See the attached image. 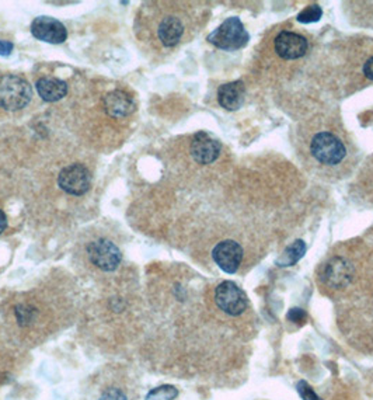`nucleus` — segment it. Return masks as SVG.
<instances>
[{"instance_id":"5","label":"nucleus","mask_w":373,"mask_h":400,"mask_svg":"<svg viewBox=\"0 0 373 400\" xmlns=\"http://www.w3.org/2000/svg\"><path fill=\"white\" fill-rule=\"evenodd\" d=\"M90 261L103 271H114L121 264L122 255L117 246L107 239L91 242L87 248Z\"/></svg>"},{"instance_id":"8","label":"nucleus","mask_w":373,"mask_h":400,"mask_svg":"<svg viewBox=\"0 0 373 400\" xmlns=\"http://www.w3.org/2000/svg\"><path fill=\"white\" fill-rule=\"evenodd\" d=\"M212 257L222 271L228 274H234L243 260L241 246L234 240H224L215 246L212 250Z\"/></svg>"},{"instance_id":"11","label":"nucleus","mask_w":373,"mask_h":400,"mask_svg":"<svg viewBox=\"0 0 373 400\" xmlns=\"http://www.w3.org/2000/svg\"><path fill=\"white\" fill-rule=\"evenodd\" d=\"M352 266L346 259L335 257L326 266L323 279L326 284L334 290L346 288L352 280Z\"/></svg>"},{"instance_id":"9","label":"nucleus","mask_w":373,"mask_h":400,"mask_svg":"<svg viewBox=\"0 0 373 400\" xmlns=\"http://www.w3.org/2000/svg\"><path fill=\"white\" fill-rule=\"evenodd\" d=\"M221 142L210 137L208 132H198L191 142V156L200 165H210L221 155Z\"/></svg>"},{"instance_id":"23","label":"nucleus","mask_w":373,"mask_h":400,"mask_svg":"<svg viewBox=\"0 0 373 400\" xmlns=\"http://www.w3.org/2000/svg\"><path fill=\"white\" fill-rule=\"evenodd\" d=\"M363 75L369 79L373 80V56H370L366 62L363 64Z\"/></svg>"},{"instance_id":"2","label":"nucleus","mask_w":373,"mask_h":400,"mask_svg":"<svg viewBox=\"0 0 373 400\" xmlns=\"http://www.w3.org/2000/svg\"><path fill=\"white\" fill-rule=\"evenodd\" d=\"M31 97L33 89L25 79L9 73L0 76V107L8 111H17L24 108Z\"/></svg>"},{"instance_id":"10","label":"nucleus","mask_w":373,"mask_h":400,"mask_svg":"<svg viewBox=\"0 0 373 400\" xmlns=\"http://www.w3.org/2000/svg\"><path fill=\"white\" fill-rule=\"evenodd\" d=\"M307 40L298 33L282 32L275 38V51L282 59H299L307 54Z\"/></svg>"},{"instance_id":"12","label":"nucleus","mask_w":373,"mask_h":400,"mask_svg":"<svg viewBox=\"0 0 373 400\" xmlns=\"http://www.w3.org/2000/svg\"><path fill=\"white\" fill-rule=\"evenodd\" d=\"M104 110L110 117L114 118H123L128 117L135 111V103L131 95L122 90H114L108 93L104 100Z\"/></svg>"},{"instance_id":"15","label":"nucleus","mask_w":373,"mask_h":400,"mask_svg":"<svg viewBox=\"0 0 373 400\" xmlns=\"http://www.w3.org/2000/svg\"><path fill=\"white\" fill-rule=\"evenodd\" d=\"M184 34V24L176 16H167L159 24L158 36L165 47H174Z\"/></svg>"},{"instance_id":"13","label":"nucleus","mask_w":373,"mask_h":400,"mask_svg":"<svg viewBox=\"0 0 373 400\" xmlns=\"http://www.w3.org/2000/svg\"><path fill=\"white\" fill-rule=\"evenodd\" d=\"M245 97V86L241 80L225 83L217 90V102L219 104L229 110V111H236L239 110Z\"/></svg>"},{"instance_id":"1","label":"nucleus","mask_w":373,"mask_h":400,"mask_svg":"<svg viewBox=\"0 0 373 400\" xmlns=\"http://www.w3.org/2000/svg\"><path fill=\"white\" fill-rule=\"evenodd\" d=\"M310 153L323 166H337L347 156V148L335 134L322 131L310 142Z\"/></svg>"},{"instance_id":"21","label":"nucleus","mask_w":373,"mask_h":400,"mask_svg":"<svg viewBox=\"0 0 373 400\" xmlns=\"http://www.w3.org/2000/svg\"><path fill=\"white\" fill-rule=\"evenodd\" d=\"M288 320L293 323H302L306 320V314L302 309H299V307H293V309H291L288 314Z\"/></svg>"},{"instance_id":"18","label":"nucleus","mask_w":373,"mask_h":400,"mask_svg":"<svg viewBox=\"0 0 373 400\" xmlns=\"http://www.w3.org/2000/svg\"><path fill=\"white\" fill-rule=\"evenodd\" d=\"M323 16V10L320 6L313 5V6H309L306 9H303L299 14H298V21L299 23H304V24H310V23H316L322 19Z\"/></svg>"},{"instance_id":"14","label":"nucleus","mask_w":373,"mask_h":400,"mask_svg":"<svg viewBox=\"0 0 373 400\" xmlns=\"http://www.w3.org/2000/svg\"><path fill=\"white\" fill-rule=\"evenodd\" d=\"M40 97L47 103H55L64 99L68 93L67 82L55 78H43L36 83Z\"/></svg>"},{"instance_id":"7","label":"nucleus","mask_w":373,"mask_h":400,"mask_svg":"<svg viewBox=\"0 0 373 400\" xmlns=\"http://www.w3.org/2000/svg\"><path fill=\"white\" fill-rule=\"evenodd\" d=\"M31 33L33 36L44 43L49 44H62L68 38L67 27L59 20L49 16H40L31 23Z\"/></svg>"},{"instance_id":"22","label":"nucleus","mask_w":373,"mask_h":400,"mask_svg":"<svg viewBox=\"0 0 373 400\" xmlns=\"http://www.w3.org/2000/svg\"><path fill=\"white\" fill-rule=\"evenodd\" d=\"M13 51V44L10 41L0 40V55L2 56H9Z\"/></svg>"},{"instance_id":"20","label":"nucleus","mask_w":373,"mask_h":400,"mask_svg":"<svg viewBox=\"0 0 373 400\" xmlns=\"http://www.w3.org/2000/svg\"><path fill=\"white\" fill-rule=\"evenodd\" d=\"M100 400H127V396L119 389H107L100 396Z\"/></svg>"},{"instance_id":"3","label":"nucleus","mask_w":373,"mask_h":400,"mask_svg":"<svg viewBox=\"0 0 373 400\" xmlns=\"http://www.w3.org/2000/svg\"><path fill=\"white\" fill-rule=\"evenodd\" d=\"M248 40H250V34L245 32L241 20L237 17L225 20L208 36V41L212 45L225 51L240 49L248 43Z\"/></svg>"},{"instance_id":"24","label":"nucleus","mask_w":373,"mask_h":400,"mask_svg":"<svg viewBox=\"0 0 373 400\" xmlns=\"http://www.w3.org/2000/svg\"><path fill=\"white\" fill-rule=\"evenodd\" d=\"M6 226H8V220H6V215H5V212H3L2 209H0V233H3V232H5Z\"/></svg>"},{"instance_id":"19","label":"nucleus","mask_w":373,"mask_h":400,"mask_svg":"<svg viewBox=\"0 0 373 400\" xmlns=\"http://www.w3.org/2000/svg\"><path fill=\"white\" fill-rule=\"evenodd\" d=\"M296 389L303 400H323L320 396L316 395L313 388L310 386L306 381H299L296 385Z\"/></svg>"},{"instance_id":"4","label":"nucleus","mask_w":373,"mask_h":400,"mask_svg":"<svg viewBox=\"0 0 373 400\" xmlns=\"http://www.w3.org/2000/svg\"><path fill=\"white\" fill-rule=\"evenodd\" d=\"M215 303L229 316H240L247 309L245 294L232 281H224L215 290Z\"/></svg>"},{"instance_id":"17","label":"nucleus","mask_w":373,"mask_h":400,"mask_svg":"<svg viewBox=\"0 0 373 400\" xmlns=\"http://www.w3.org/2000/svg\"><path fill=\"white\" fill-rule=\"evenodd\" d=\"M178 396V390L171 385H163L152 389L146 395V400H174Z\"/></svg>"},{"instance_id":"16","label":"nucleus","mask_w":373,"mask_h":400,"mask_svg":"<svg viewBox=\"0 0 373 400\" xmlns=\"http://www.w3.org/2000/svg\"><path fill=\"white\" fill-rule=\"evenodd\" d=\"M306 253V243L303 240H296L284 250V253L279 256L276 264L279 267H291L296 264Z\"/></svg>"},{"instance_id":"6","label":"nucleus","mask_w":373,"mask_h":400,"mask_svg":"<svg viewBox=\"0 0 373 400\" xmlns=\"http://www.w3.org/2000/svg\"><path fill=\"white\" fill-rule=\"evenodd\" d=\"M58 184L68 194L83 196L90 189L91 176L83 165L75 163L60 170L58 176Z\"/></svg>"}]
</instances>
